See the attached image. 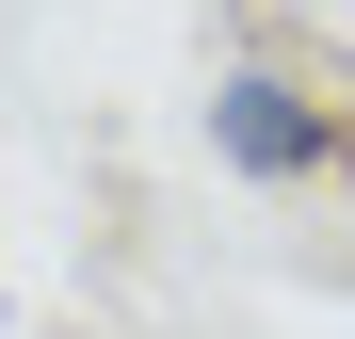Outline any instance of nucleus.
I'll use <instances>...</instances> for the list:
<instances>
[{"mask_svg":"<svg viewBox=\"0 0 355 339\" xmlns=\"http://www.w3.org/2000/svg\"><path fill=\"white\" fill-rule=\"evenodd\" d=\"M210 162L259 178V194H307V178L355 162V130H339V97H307L291 65H226L210 81Z\"/></svg>","mask_w":355,"mask_h":339,"instance_id":"obj_1","label":"nucleus"}]
</instances>
